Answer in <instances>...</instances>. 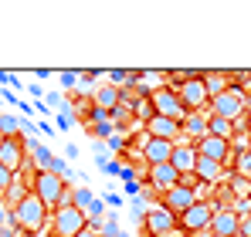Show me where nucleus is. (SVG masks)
<instances>
[{"label":"nucleus","instance_id":"nucleus-3","mask_svg":"<svg viewBox=\"0 0 251 237\" xmlns=\"http://www.w3.org/2000/svg\"><path fill=\"white\" fill-rule=\"evenodd\" d=\"M31 190L41 197V203L51 210V213H54L61 203H72V200H68V180L58 176V173H34Z\"/></svg>","mask_w":251,"mask_h":237},{"label":"nucleus","instance_id":"nucleus-17","mask_svg":"<svg viewBox=\"0 0 251 237\" xmlns=\"http://www.w3.org/2000/svg\"><path fill=\"white\" fill-rule=\"evenodd\" d=\"M204 88H207L210 98H217V95H224L227 88H234V81H231V71H221V68H207L204 75Z\"/></svg>","mask_w":251,"mask_h":237},{"label":"nucleus","instance_id":"nucleus-19","mask_svg":"<svg viewBox=\"0 0 251 237\" xmlns=\"http://www.w3.org/2000/svg\"><path fill=\"white\" fill-rule=\"evenodd\" d=\"M167 78H170V71H139V75H136V92L150 98L153 92H160V88L170 85Z\"/></svg>","mask_w":251,"mask_h":237},{"label":"nucleus","instance_id":"nucleus-26","mask_svg":"<svg viewBox=\"0 0 251 237\" xmlns=\"http://www.w3.org/2000/svg\"><path fill=\"white\" fill-rule=\"evenodd\" d=\"M10 187H14V173H7V169L0 166V203L7 200V193H10Z\"/></svg>","mask_w":251,"mask_h":237},{"label":"nucleus","instance_id":"nucleus-29","mask_svg":"<svg viewBox=\"0 0 251 237\" xmlns=\"http://www.w3.org/2000/svg\"><path fill=\"white\" fill-rule=\"evenodd\" d=\"M78 237H102V231H99V227H92V224H88V227H85V231H82V234H78Z\"/></svg>","mask_w":251,"mask_h":237},{"label":"nucleus","instance_id":"nucleus-2","mask_svg":"<svg viewBox=\"0 0 251 237\" xmlns=\"http://www.w3.org/2000/svg\"><path fill=\"white\" fill-rule=\"evenodd\" d=\"M251 109V98L245 95V88L241 85H234V88H227L224 95H217V98H210V116L214 118H227V122H241V118L248 116Z\"/></svg>","mask_w":251,"mask_h":237},{"label":"nucleus","instance_id":"nucleus-25","mask_svg":"<svg viewBox=\"0 0 251 237\" xmlns=\"http://www.w3.org/2000/svg\"><path fill=\"white\" fill-rule=\"evenodd\" d=\"M231 163H234V176H241V180H248V183H251V153H248V149H241Z\"/></svg>","mask_w":251,"mask_h":237},{"label":"nucleus","instance_id":"nucleus-12","mask_svg":"<svg viewBox=\"0 0 251 237\" xmlns=\"http://www.w3.org/2000/svg\"><path fill=\"white\" fill-rule=\"evenodd\" d=\"M143 132H146L150 139L180 142V139H183V122H176V118H163V116H153L146 125H143Z\"/></svg>","mask_w":251,"mask_h":237},{"label":"nucleus","instance_id":"nucleus-6","mask_svg":"<svg viewBox=\"0 0 251 237\" xmlns=\"http://www.w3.org/2000/svg\"><path fill=\"white\" fill-rule=\"evenodd\" d=\"M150 102H153V116L176 118V122H183V118H187V105L180 102V92H176L173 85L160 88V92H153V95H150Z\"/></svg>","mask_w":251,"mask_h":237},{"label":"nucleus","instance_id":"nucleus-30","mask_svg":"<svg viewBox=\"0 0 251 237\" xmlns=\"http://www.w3.org/2000/svg\"><path fill=\"white\" fill-rule=\"evenodd\" d=\"M245 122H248V132H251V109H248V116H245Z\"/></svg>","mask_w":251,"mask_h":237},{"label":"nucleus","instance_id":"nucleus-13","mask_svg":"<svg viewBox=\"0 0 251 237\" xmlns=\"http://www.w3.org/2000/svg\"><path fill=\"white\" fill-rule=\"evenodd\" d=\"M238 227H241V213L234 207H217L214 210V220H210L214 237H238Z\"/></svg>","mask_w":251,"mask_h":237},{"label":"nucleus","instance_id":"nucleus-11","mask_svg":"<svg viewBox=\"0 0 251 237\" xmlns=\"http://www.w3.org/2000/svg\"><path fill=\"white\" fill-rule=\"evenodd\" d=\"M173 149H176V142H167V139H150L146 132H143V146H139V153H143V163L146 166H163L173 159Z\"/></svg>","mask_w":251,"mask_h":237},{"label":"nucleus","instance_id":"nucleus-31","mask_svg":"<svg viewBox=\"0 0 251 237\" xmlns=\"http://www.w3.org/2000/svg\"><path fill=\"white\" fill-rule=\"evenodd\" d=\"M170 237H187V234H180V231H176V234H170Z\"/></svg>","mask_w":251,"mask_h":237},{"label":"nucleus","instance_id":"nucleus-23","mask_svg":"<svg viewBox=\"0 0 251 237\" xmlns=\"http://www.w3.org/2000/svg\"><path fill=\"white\" fill-rule=\"evenodd\" d=\"M234 132H238V129H234V122H227V118H214V116H210V122H207V136H217V139H227V142H231V139H234Z\"/></svg>","mask_w":251,"mask_h":237},{"label":"nucleus","instance_id":"nucleus-9","mask_svg":"<svg viewBox=\"0 0 251 237\" xmlns=\"http://www.w3.org/2000/svg\"><path fill=\"white\" fill-rule=\"evenodd\" d=\"M194 203H197V190H190V187H180V183H176L173 190H167V193H160V207H167V210L173 213V217H176V220H180V217H183V213H187Z\"/></svg>","mask_w":251,"mask_h":237},{"label":"nucleus","instance_id":"nucleus-14","mask_svg":"<svg viewBox=\"0 0 251 237\" xmlns=\"http://www.w3.org/2000/svg\"><path fill=\"white\" fill-rule=\"evenodd\" d=\"M24 156H27V146L21 142V136H17V139H3V146H0V166H3L7 173L17 176V173L24 169V163H27Z\"/></svg>","mask_w":251,"mask_h":237},{"label":"nucleus","instance_id":"nucleus-7","mask_svg":"<svg viewBox=\"0 0 251 237\" xmlns=\"http://www.w3.org/2000/svg\"><path fill=\"white\" fill-rule=\"evenodd\" d=\"M143 224H146V234L150 237H170L180 231V220L170 213L167 207H150L143 213Z\"/></svg>","mask_w":251,"mask_h":237},{"label":"nucleus","instance_id":"nucleus-24","mask_svg":"<svg viewBox=\"0 0 251 237\" xmlns=\"http://www.w3.org/2000/svg\"><path fill=\"white\" fill-rule=\"evenodd\" d=\"M21 129H24V118L0 116V132H3V139H17V136H21Z\"/></svg>","mask_w":251,"mask_h":237},{"label":"nucleus","instance_id":"nucleus-4","mask_svg":"<svg viewBox=\"0 0 251 237\" xmlns=\"http://www.w3.org/2000/svg\"><path fill=\"white\" fill-rule=\"evenodd\" d=\"M51 224H54V237H78L88 227V217H85L75 203H61L51 213Z\"/></svg>","mask_w":251,"mask_h":237},{"label":"nucleus","instance_id":"nucleus-28","mask_svg":"<svg viewBox=\"0 0 251 237\" xmlns=\"http://www.w3.org/2000/svg\"><path fill=\"white\" fill-rule=\"evenodd\" d=\"M75 78H78L75 71H65V75H61V85H65V88H72V85H75Z\"/></svg>","mask_w":251,"mask_h":237},{"label":"nucleus","instance_id":"nucleus-18","mask_svg":"<svg viewBox=\"0 0 251 237\" xmlns=\"http://www.w3.org/2000/svg\"><path fill=\"white\" fill-rule=\"evenodd\" d=\"M207 122H210V112H190L183 118V139L187 142H201L207 136Z\"/></svg>","mask_w":251,"mask_h":237},{"label":"nucleus","instance_id":"nucleus-27","mask_svg":"<svg viewBox=\"0 0 251 237\" xmlns=\"http://www.w3.org/2000/svg\"><path fill=\"white\" fill-rule=\"evenodd\" d=\"M238 237H251V213H241V227H238Z\"/></svg>","mask_w":251,"mask_h":237},{"label":"nucleus","instance_id":"nucleus-1","mask_svg":"<svg viewBox=\"0 0 251 237\" xmlns=\"http://www.w3.org/2000/svg\"><path fill=\"white\" fill-rule=\"evenodd\" d=\"M48 217H51V210L41 203V197L31 190L27 197L21 200L14 210H10V220H14V227L17 231H24V234H38L44 231V224H48Z\"/></svg>","mask_w":251,"mask_h":237},{"label":"nucleus","instance_id":"nucleus-15","mask_svg":"<svg viewBox=\"0 0 251 237\" xmlns=\"http://www.w3.org/2000/svg\"><path fill=\"white\" fill-rule=\"evenodd\" d=\"M180 183V173L173 169V163H163V166H146V187L156 190V193H167Z\"/></svg>","mask_w":251,"mask_h":237},{"label":"nucleus","instance_id":"nucleus-8","mask_svg":"<svg viewBox=\"0 0 251 237\" xmlns=\"http://www.w3.org/2000/svg\"><path fill=\"white\" fill-rule=\"evenodd\" d=\"M176 92H180V102L187 105V116H190V112H207L210 109V95H207V88H204V78L183 81Z\"/></svg>","mask_w":251,"mask_h":237},{"label":"nucleus","instance_id":"nucleus-33","mask_svg":"<svg viewBox=\"0 0 251 237\" xmlns=\"http://www.w3.org/2000/svg\"><path fill=\"white\" fill-rule=\"evenodd\" d=\"M248 203H251V193H248Z\"/></svg>","mask_w":251,"mask_h":237},{"label":"nucleus","instance_id":"nucleus-5","mask_svg":"<svg viewBox=\"0 0 251 237\" xmlns=\"http://www.w3.org/2000/svg\"><path fill=\"white\" fill-rule=\"evenodd\" d=\"M214 210H217V203H207V200H197L183 217H180V234L187 237H197L210 231V220H214Z\"/></svg>","mask_w":251,"mask_h":237},{"label":"nucleus","instance_id":"nucleus-21","mask_svg":"<svg viewBox=\"0 0 251 237\" xmlns=\"http://www.w3.org/2000/svg\"><path fill=\"white\" fill-rule=\"evenodd\" d=\"M194 176L204 183V187H217V180L224 176V166L221 163H214V159H197V169H194Z\"/></svg>","mask_w":251,"mask_h":237},{"label":"nucleus","instance_id":"nucleus-22","mask_svg":"<svg viewBox=\"0 0 251 237\" xmlns=\"http://www.w3.org/2000/svg\"><path fill=\"white\" fill-rule=\"evenodd\" d=\"M27 146V153H31V159H34V166H38V173H51L54 169V153L51 149H44V146H38V142H24Z\"/></svg>","mask_w":251,"mask_h":237},{"label":"nucleus","instance_id":"nucleus-16","mask_svg":"<svg viewBox=\"0 0 251 237\" xmlns=\"http://www.w3.org/2000/svg\"><path fill=\"white\" fill-rule=\"evenodd\" d=\"M197 159H201V156H197L194 142L180 139V142H176V149H173V159H170V163H173V169H176L180 176H190V173L197 169Z\"/></svg>","mask_w":251,"mask_h":237},{"label":"nucleus","instance_id":"nucleus-20","mask_svg":"<svg viewBox=\"0 0 251 237\" xmlns=\"http://www.w3.org/2000/svg\"><path fill=\"white\" fill-rule=\"evenodd\" d=\"M119 98H123V88H116V85L109 81V85H102V88L95 92L92 105L102 109V112H116V109H119Z\"/></svg>","mask_w":251,"mask_h":237},{"label":"nucleus","instance_id":"nucleus-10","mask_svg":"<svg viewBox=\"0 0 251 237\" xmlns=\"http://www.w3.org/2000/svg\"><path fill=\"white\" fill-rule=\"evenodd\" d=\"M194 149H197V156L214 159V163H221V166H227V163L234 159V146H231L227 139H217V136H204L201 142H194Z\"/></svg>","mask_w":251,"mask_h":237},{"label":"nucleus","instance_id":"nucleus-32","mask_svg":"<svg viewBox=\"0 0 251 237\" xmlns=\"http://www.w3.org/2000/svg\"><path fill=\"white\" fill-rule=\"evenodd\" d=\"M0 146H3V132H0Z\"/></svg>","mask_w":251,"mask_h":237}]
</instances>
